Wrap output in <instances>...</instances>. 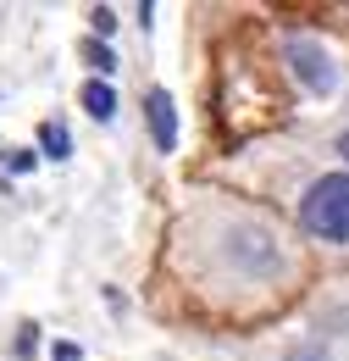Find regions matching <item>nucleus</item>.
Here are the masks:
<instances>
[{
  "label": "nucleus",
  "mask_w": 349,
  "mask_h": 361,
  "mask_svg": "<svg viewBox=\"0 0 349 361\" xmlns=\"http://www.w3.org/2000/svg\"><path fill=\"white\" fill-rule=\"evenodd\" d=\"M222 262L239 272V278L266 283V278L283 272V239H277L266 223H233L222 233Z\"/></svg>",
  "instance_id": "nucleus-1"
},
{
  "label": "nucleus",
  "mask_w": 349,
  "mask_h": 361,
  "mask_svg": "<svg viewBox=\"0 0 349 361\" xmlns=\"http://www.w3.org/2000/svg\"><path fill=\"white\" fill-rule=\"evenodd\" d=\"M300 228L327 245H349V173H327L300 195Z\"/></svg>",
  "instance_id": "nucleus-2"
},
{
  "label": "nucleus",
  "mask_w": 349,
  "mask_h": 361,
  "mask_svg": "<svg viewBox=\"0 0 349 361\" xmlns=\"http://www.w3.org/2000/svg\"><path fill=\"white\" fill-rule=\"evenodd\" d=\"M283 61H288L294 84H300L305 94H333V90H338V67H333V56L322 50V39L294 34V39L283 45Z\"/></svg>",
  "instance_id": "nucleus-3"
},
{
  "label": "nucleus",
  "mask_w": 349,
  "mask_h": 361,
  "mask_svg": "<svg viewBox=\"0 0 349 361\" xmlns=\"http://www.w3.org/2000/svg\"><path fill=\"white\" fill-rule=\"evenodd\" d=\"M144 123H150L156 150L172 156V150H177V106H172V94H167V90H150V94H144Z\"/></svg>",
  "instance_id": "nucleus-4"
},
{
  "label": "nucleus",
  "mask_w": 349,
  "mask_h": 361,
  "mask_svg": "<svg viewBox=\"0 0 349 361\" xmlns=\"http://www.w3.org/2000/svg\"><path fill=\"white\" fill-rule=\"evenodd\" d=\"M78 100H84V111L94 117V123H111V117H117V90H111L106 78H89Z\"/></svg>",
  "instance_id": "nucleus-5"
},
{
  "label": "nucleus",
  "mask_w": 349,
  "mask_h": 361,
  "mask_svg": "<svg viewBox=\"0 0 349 361\" xmlns=\"http://www.w3.org/2000/svg\"><path fill=\"white\" fill-rule=\"evenodd\" d=\"M39 156H50V161H67V156H72V134H67L61 123H39Z\"/></svg>",
  "instance_id": "nucleus-6"
},
{
  "label": "nucleus",
  "mask_w": 349,
  "mask_h": 361,
  "mask_svg": "<svg viewBox=\"0 0 349 361\" xmlns=\"http://www.w3.org/2000/svg\"><path fill=\"white\" fill-rule=\"evenodd\" d=\"M84 61L94 67V73H100V78H111V73H117V56L100 45V39H89V45H84Z\"/></svg>",
  "instance_id": "nucleus-7"
},
{
  "label": "nucleus",
  "mask_w": 349,
  "mask_h": 361,
  "mask_svg": "<svg viewBox=\"0 0 349 361\" xmlns=\"http://www.w3.org/2000/svg\"><path fill=\"white\" fill-rule=\"evenodd\" d=\"M89 23H94V39H111V34H117V11H111V6H94Z\"/></svg>",
  "instance_id": "nucleus-8"
},
{
  "label": "nucleus",
  "mask_w": 349,
  "mask_h": 361,
  "mask_svg": "<svg viewBox=\"0 0 349 361\" xmlns=\"http://www.w3.org/2000/svg\"><path fill=\"white\" fill-rule=\"evenodd\" d=\"M34 161H39V150H6V156H0L6 173H34Z\"/></svg>",
  "instance_id": "nucleus-9"
},
{
  "label": "nucleus",
  "mask_w": 349,
  "mask_h": 361,
  "mask_svg": "<svg viewBox=\"0 0 349 361\" xmlns=\"http://www.w3.org/2000/svg\"><path fill=\"white\" fill-rule=\"evenodd\" d=\"M34 350H39V328L28 322V328L17 334V361H34Z\"/></svg>",
  "instance_id": "nucleus-10"
},
{
  "label": "nucleus",
  "mask_w": 349,
  "mask_h": 361,
  "mask_svg": "<svg viewBox=\"0 0 349 361\" xmlns=\"http://www.w3.org/2000/svg\"><path fill=\"white\" fill-rule=\"evenodd\" d=\"M283 361H327V350H322L316 339H305V345H294V350H288Z\"/></svg>",
  "instance_id": "nucleus-11"
},
{
  "label": "nucleus",
  "mask_w": 349,
  "mask_h": 361,
  "mask_svg": "<svg viewBox=\"0 0 349 361\" xmlns=\"http://www.w3.org/2000/svg\"><path fill=\"white\" fill-rule=\"evenodd\" d=\"M50 356H56V361H78V345H56Z\"/></svg>",
  "instance_id": "nucleus-12"
},
{
  "label": "nucleus",
  "mask_w": 349,
  "mask_h": 361,
  "mask_svg": "<svg viewBox=\"0 0 349 361\" xmlns=\"http://www.w3.org/2000/svg\"><path fill=\"white\" fill-rule=\"evenodd\" d=\"M338 156H344V161H349V128H344V134H338Z\"/></svg>",
  "instance_id": "nucleus-13"
}]
</instances>
